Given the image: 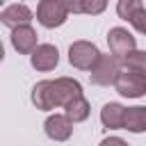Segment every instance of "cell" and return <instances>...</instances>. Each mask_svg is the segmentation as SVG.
Masks as SVG:
<instances>
[{
	"instance_id": "1",
	"label": "cell",
	"mask_w": 146,
	"mask_h": 146,
	"mask_svg": "<svg viewBox=\"0 0 146 146\" xmlns=\"http://www.w3.org/2000/svg\"><path fill=\"white\" fill-rule=\"evenodd\" d=\"M68 16L71 14H68L64 0H39V5H36V21H39V25H43L48 30L64 25Z\"/></svg>"
},
{
	"instance_id": "2",
	"label": "cell",
	"mask_w": 146,
	"mask_h": 146,
	"mask_svg": "<svg viewBox=\"0 0 146 146\" xmlns=\"http://www.w3.org/2000/svg\"><path fill=\"white\" fill-rule=\"evenodd\" d=\"M100 57V50L96 43L91 41H73L68 46V64L73 68H80V71H91L94 64L98 62Z\"/></svg>"
},
{
	"instance_id": "3",
	"label": "cell",
	"mask_w": 146,
	"mask_h": 146,
	"mask_svg": "<svg viewBox=\"0 0 146 146\" xmlns=\"http://www.w3.org/2000/svg\"><path fill=\"white\" fill-rule=\"evenodd\" d=\"M119 73H121V59L116 55H100L98 62L94 64V68L89 71V78L98 87H110V84H114Z\"/></svg>"
},
{
	"instance_id": "4",
	"label": "cell",
	"mask_w": 146,
	"mask_h": 146,
	"mask_svg": "<svg viewBox=\"0 0 146 146\" xmlns=\"http://www.w3.org/2000/svg\"><path fill=\"white\" fill-rule=\"evenodd\" d=\"M114 89L125 98H139V96L146 94V78L135 73V71L123 68L114 80Z\"/></svg>"
},
{
	"instance_id": "5",
	"label": "cell",
	"mask_w": 146,
	"mask_h": 146,
	"mask_svg": "<svg viewBox=\"0 0 146 146\" xmlns=\"http://www.w3.org/2000/svg\"><path fill=\"white\" fill-rule=\"evenodd\" d=\"M107 46H110V52L116 55L119 59H123L132 50H137V41L125 27H112L107 32Z\"/></svg>"
},
{
	"instance_id": "6",
	"label": "cell",
	"mask_w": 146,
	"mask_h": 146,
	"mask_svg": "<svg viewBox=\"0 0 146 146\" xmlns=\"http://www.w3.org/2000/svg\"><path fill=\"white\" fill-rule=\"evenodd\" d=\"M52 87H55V98H57V107H66L68 103H73L75 98L82 96V84L73 78H55L52 80Z\"/></svg>"
},
{
	"instance_id": "7",
	"label": "cell",
	"mask_w": 146,
	"mask_h": 146,
	"mask_svg": "<svg viewBox=\"0 0 146 146\" xmlns=\"http://www.w3.org/2000/svg\"><path fill=\"white\" fill-rule=\"evenodd\" d=\"M43 132L52 141H66L73 135V123L68 121L66 114H50L43 121Z\"/></svg>"
},
{
	"instance_id": "8",
	"label": "cell",
	"mask_w": 146,
	"mask_h": 146,
	"mask_svg": "<svg viewBox=\"0 0 146 146\" xmlns=\"http://www.w3.org/2000/svg\"><path fill=\"white\" fill-rule=\"evenodd\" d=\"M30 64H32V68H36L41 73L52 71L59 64V50H57V46H52V43H39V48L30 55Z\"/></svg>"
},
{
	"instance_id": "9",
	"label": "cell",
	"mask_w": 146,
	"mask_h": 146,
	"mask_svg": "<svg viewBox=\"0 0 146 146\" xmlns=\"http://www.w3.org/2000/svg\"><path fill=\"white\" fill-rule=\"evenodd\" d=\"M32 18H34L32 9H30L27 5H23V2L7 5V7L0 11V21H2V25L11 27V30H16V27H21V25H30Z\"/></svg>"
},
{
	"instance_id": "10",
	"label": "cell",
	"mask_w": 146,
	"mask_h": 146,
	"mask_svg": "<svg viewBox=\"0 0 146 146\" xmlns=\"http://www.w3.org/2000/svg\"><path fill=\"white\" fill-rule=\"evenodd\" d=\"M32 105L41 112H50L57 107V98H55V87H52V80H39L34 87H32Z\"/></svg>"
},
{
	"instance_id": "11",
	"label": "cell",
	"mask_w": 146,
	"mask_h": 146,
	"mask_svg": "<svg viewBox=\"0 0 146 146\" xmlns=\"http://www.w3.org/2000/svg\"><path fill=\"white\" fill-rule=\"evenodd\" d=\"M11 46L21 55H32L39 48V43H36V30L32 25H21V27L11 30Z\"/></svg>"
},
{
	"instance_id": "12",
	"label": "cell",
	"mask_w": 146,
	"mask_h": 146,
	"mask_svg": "<svg viewBox=\"0 0 146 146\" xmlns=\"http://www.w3.org/2000/svg\"><path fill=\"white\" fill-rule=\"evenodd\" d=\"M125 110L119 103H105L100 110V123L107 130H123V121H125Z\"/></svg>"
},
{
	"instance_id": "13",
	"label": "cell",
	"mask_w": 146,
	"mask_h": 146,
	"mask_svg": "<svg viewBox=\"0 0 146 146\" xmlns=\"http://www.w3.org/2000/svg\"><path fill=\"white\" fill-rule=\"evenodd\" d=\"M123 130L128 132H146V107H128L125 110V121Z\"/></svg>"
},
{
	"instance_id": "14",
	"label": "cell",
	"mask_w": 146,
	"mask_h": 146,
	"mask_svg": "<svg viewBox=\"0 0 146 146\" xmlns=\"http://www.w3.org/2000/svg\"><path fill=\"white\" fill-rule=\"evenodd\" d=\"M89 112H91V105H89V100H87L84 96L75 98L73 103H68V105L64 107V114L68 116L71 123H82V121H87V119H89Z\"/></svg>"
},
{
	"instance_id": "15",
	"label": "cell",
	"mask_w": 146,
	"mask_h": 146,
	"mask_svg": "<svg viewBox=\"0 0 146 146\" xmlns=\"http://www.w3.org/2000/svg\"><path fill=\"white\" fill-rule=\"evenodd\" d=\"M121 64H123V68L135 71V73L146 78V50H132L128 57L121 59Z\"/></svg>"
},
{
	"instance_id": "16",
	"label": "cell",
	"mask_w": 146,
	"mask_h": 146,
	"mask_svg": "<svg viewBox=\"0 0 146 146\" xmlns=\"http://www.w3.org/2000/svg\"><path fill=\"white\" fill-rule=\"evenodd\" d=\"M139 9H144L141 0H119L116 2V16L123 18V21H130Z\"/></svg>"
},
{
	"instance_id": "17",
	"label": "cell",
	"mask_w": 146,
	"mask_h": 146,
	"mask_svg": "<svg viewBox=\"0 0 146 146\" xmlns=\"http://www.w3.org/2000/svg\"><path fill=\"white\" fill-rule=\"evenodd\" d=\"M107 9V0H82V14L98 16Z\"/></svg>"
},
{
	"instance_id": "18",
	"label": "cell",
	"mask_w": 146,
	"mask_h": 146,
	"mask_svg": "<svg viewBox=\"0 0 146 146\" xmlns=\"http://www.w3.org/2000/svg\"><path fill=\"white\" fill-rule=\"evenodd\" d=\"M128 23H130L139 34H146V7H144V9H139V11H137Z\"/></svg>"
},
{
	"instance_id": "19",
	"label": "cell",
	"mask_w": 146,
	"mask_h": 146,
	"mask_svg": "<svg viewBox=\"0 0 146 146\" xmlns=\"http://www.w3.org/2000/svg\"><path fill=\"white\" fill-rule=\"evenodd\" d=\"M98 146H128V141L121 139V137H105Z\"/></svg>"
},
{
	"instance_id": "20",
	"label": "cell",
	"mask_w": 146,
	"mask_h": 146,
	"mask_svg": "<svg viewBox=\"0 0 146 146\" xmlns=\"http://www.w3.org/2000/svg\"><path fill=\"white\" fill-rule=\"evenodd\" d=\"M68 14H82V0H64Z\"/></svg>"
}]
</instances>
